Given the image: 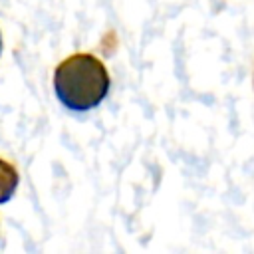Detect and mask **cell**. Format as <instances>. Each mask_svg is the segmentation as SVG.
Here are the masks:
<instances>
[{"label":"cell","mask_w":254,"mask_h":254,"mask_svg":"<svg viewBox=\"0 0 254 254\" xmlns=\"http://www.w3.org/2000/svg\"><path fill=\"white\" fill-rule=\"evenodd\" d=\"M54 91L64 107L89 111L109 91V73L101 60L91 54H73L54 71Z\"/></svg>","instance_id":"1"},{"label":"cell","mask_w":254,"mask_h":254,"mask_svg":"<svg viewBox=\"0 0 254 254\" xmlns=\"http://www.w3.org/2000/svg\"><path fill=\"white\" fill-rule=\"evenodd\" d=\"M18 183H20V177H18L16 167L0 159V204L8 202L14 196Z\"/></svg>","instance_id":"2"},{"label":"cell","mask_w":254,"mask_h":254,"mask_svg":"<svg viewBox=\"0 0 254 254\" xmlns=\"http://www.w3.org/2000/svg\"><path fill=\"white\" fill-rule=\"evenodd\" d=\"M0 50H2V42H0Z\"/></svg>","instance_id":"3"}]
</instances>
